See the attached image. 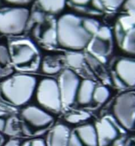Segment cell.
Listing matches in <instances>:
<instances>
[{
    "instance_id": "cell-1",
    "label": "cell",
    "mask_w": 135,
    "mask_h": 146,
    "mask_svg": "<svg viewBox=\"0 0 135 146\" xmlns=\"http://www.w3.org/2000/svg\"><path fill=\"white\" fill-rule=\"evenodd\" d=\"M57 34L59 44L71 50H81L92 39V34L85 29L81 19L74 14H65L59 18Z\"/></svg>"
},
{
    "instance_id": "cell-2",
    "label": "cell",
    "mask_w": 135,
    "mask_h": 146,
    "mask_svg": "<svg viewBox=\"0 0 135 146\" xmlns=\"http://www.w3.org/2000/svg\"><path fill=\"white\" fill-rule=\"evenodd\" d=\"M37 87V79L29 74H15L4 80L0 85L3 98L14 106L28 103Z\"/></svg>"
},
{
    "instance_id": "cell-3",
    "label": "cell",
    "mask_w": 135,
    "mask_h": 146,
    "mask_svg": "<svg viewBox=\"0 0 135 146\" xmlns=\"http://www.w3.org/2000/svg\"><path fill=\"white\" fill-rule=\"evenodd\" d=\"M37 102L49 111L59 112L63 107L58 83L52 78H45L36 87Z\"/></svg>"
},
{
    "instance_id": "cell-4",
    "label": "cell",
    "mask_w": 135,
    "mask_h": 146,
    "mask_svg": "<svg viewBox=\"0 0 135 146\" xmlns=\"http://www.w3.org/2000/svg\"><path fill=\"white\" fill-rule=\"evenodd\" d=\"M29 10L26 8H11L0 11V33L3 34H20L27 23Z\"/></svg>"
},
{
    "instance_id": "cell-5",
    "label": "cell",
    "mask_w": 135,
    "mask_h": 146,
    "mask_svg": "<svg viewBox=\"0 0 135 146\" xmlns=\"http://www.w3.org/2000/svg\"><path fill=\"white\" fill-rule=\"evenodd\" d=\"M22 119V131L27 135H31V128L37 129V134L44 132L54 121L53 116L44 110L29 105L25 107L21 113Z\"/></svg>"
},
{
    "instance_id": "cell-6",
    "label": "cell",
    "mask_w": 135,
    "mask_h": 146,
    "mask_svg": "<svg viewBox=\"0 0 135 146\" xmlns=\"http://www.w3.org/2000/svg\"><path fill=\"white\" fill-rule=\"evenodd\" d=\"M117 121L128 130L135 127V92H127L117 97L113 106Z\"/></svg>"
},
{
    "instance_id": "cell-7",
    "label": "cell",
    "mask_w": 135,
    "mask_h": 146,
    "mask_svg": "<svg viewBox=\"0 0 135 146\" xmlns=\"http://www.w3.org/2000/svg\"><path fill=\"white\" fill-rule=\"evenodd\" d=\"M58 86L61 94L63 106L71 105L76 99L78 89L80 86V78L70 69H66L59 76Z\"/></svg>"
},
{
    "instance_id": "cell-8",
    "label": "cell",
    "mask_w": 135,
    "mask_h": 146,
    "mask_svg": "<svg viewBox=\"0 0 135 146\" xmlns=\"http://www.w3.org/2000/svg\"><path fill=\"white\" fill-rule=\"evenodd\" d=\"M37 56L38 52L35 47L27 41L15 44L10 52L12 62L19 68H30Z\"/></svg>"
},
{
    "instance_id": "cell-9",
    "label": "cell",
    "mask_w": 135,
    "mask_h": 146,
    "mask_svg": "<svg viewBox=\"0 0 135 146\" xmlns=\"http://www.w3.org/2000/svg\"><path fill=\"white\" fill-rule=\"evenodd\" d=\"M96 129L98 133V145L100 146H108L117 139L119 134L117 128L108 118H104L98 122Z\"/></svg>"
},
{
    "instance_id": "cell-10",
    "label": "cell",
    "mask_w": 135,
    "mask_h": 146,
    "mask_svg": "<svg viewBox=\"0 0 135 146\" xmlns=\"http://www.w3.org/2000/svg\"><path fill=\"white\" fill-rule=\"evenodd\" d=\"M116 74L126 86H135V59H120L116 64Z\"/></svg>"
},
{
    "instance_id": "cell-11",
    "label": "cell",
    "mask_w": 135,
    "mask_h": 146,
    "mask_svg": "<svg viewBox=\"0 0 135 146\" xmlns=\"http://www.w3.org/2000/svg\"><path fill=\"white\" fill-rule=\"evenodd\" d=\"M69 134V130L66 126L63 124L54 126L48 132L46 145L47 146H67Z\"/></svg>"
},
{
    "instance_id": "cell-12",
    "label": "cell",
    "mask_w": 135,
    "mask_h": 146,
    "mask_svg": "<svg viewBox=\"0 0 135 146\" xmlns=\"http://www.w3.org/2000/svg\"><path fill=\"white\" fill-rule=\"evenodd\" d=\"M83 145L86 146H98V138L96 127L92 124H85L78 127L74 131Z\"/></svg>"
},
{
    "instance_id": "cell-13",
    "label": "cell",
    "mask_w": 135,
    "mask_h": 146,
    "mask_svg": "<svg viewBox=\"0 0 135 146\" xmlns=\"http://www.w3.org/2000/svg\"><path fill=\"white\" fill-rule=\"evenodd\" d=\"M96 88L95 82L91 80H84L80 82L76 99L81 105L89 104L93 100V93Z\"/></svg>"
},
{
    "instance_id": "cell-14",
    "label": "cell",
    "mask_w": 135,
    "mask_h": 146,
    "mask_svg": "<svg viewBox=\"0 0 135 146\" xmlns=\"http://www.w3.org/2000/svg\"><path fill=\"white\" fill-rule=\"evenodd\" d=\"M89 50L94 55L99 56H104L109 53L110 47L108 42L96 37L91 39L89 43Z\"/></svg>"
},
{
    "instance_id": "cell-15",
    "label": "cell",
    "mask_w": 135,
    "mask_h": 146,
    "mask_svg": "<svg viewBox=\"0 0 135 146\" xmlns=\"http://www.w3.org/2000/svg\"><path fill=\"white\" fill-rule=\"evenodd\" d=\"M66 0H39V6L51 14H57L62 11L65 6Z\"/></svg>"
},
{
    "instance_id": "cell-16",
    "label": "cell",
    "mask_w": 135,
    "mask_h": 146,
    "mask_svg": "<svg viewBox=\"0 0 135 146\" xmlns=\"http://www.w3.org/2000/svg\"><path fill=\"white\" fill-rule=\"evenodd\" d=\"M110 90L104 86H96L93 93V100L98 104H104L110 98Z\"/></svg>"
},
{
    "instance_id": "cell-17",
    "label": "cell",
    "mask_w": 135,
    "mask_h": 146,
    "mask_svg": "<svg viewBox=\"0 0 135 146\" xmlns=\"http://www.w3.org/2000/svg\"><path fill=\"white\" fill-rule=\"evenodd\" d=\"M61 69V65L57 61L45 58L42 62V70L47 74H55Z\"/></svg>"
},
{
    "instance_id": "cell-18",
    "label": "cell",
    "mask_w": 135,
    "mask_h": 146,
    "mask_svg": "<svg viewBox=\"0 0 135 146\" xmlns=\"http://www.w3.org/2000/svg\"><path fill=\"white\" fill-rule=\"evenodd\" d=\"M66 61L68 64L72 68H80L84 62V56L81 53L71 52L66 56Z\"/></svg>"
},
{
    "instance_id": "cell-19",
    "label": "cell",
    "mask_w": 135,
    "mask_h": 146,
    "mask_svg": "<svg viewBox=\"0 0 135 146\" xmlns=\"http://www.w3.org/2000/svg\"><path fill=\"white\" fill-rule=\"evenodd\" d=\"M90 117H91V115L87 112L80 111V112H75V113L69 114L66 117V121L68 123H71V124H78V123H80L81 121L88 120Z\"/></svg>"
},
{
    "instance_id": "cell-20",
    "label": "cell",
    "mask_w": 135,
    "mask_h": 146,
    "mask_svg": "<svg viewBox=\"0 0 135 146\" xmlns=\"http://www.w3.org/2000/svg\"><path fill=\"white\" fill-rule=\"evenodd\" d=\"M83 27L90 34L92 35L98 33V29L100 28V24L97 20L88 18L83 21Z\"/></svg>"
},
{
    "instance_id": "cell-21",
    "label": "cell",
    "mask_w": 135,
    "mask_h": 146,
    "mask_svg": "<svg viewBox=\"0 0 135 146\" xmlns=\"http://www.w3.org/2000/svg\"><path fill=\"white\" fill-rule=\"evenodd\" d=\"M11 62L10 52L4 45H0V64L8 70H10L9 65ZM11 71V70H10Z\"/></svg>"
},
{
    "instance_id": "cell-22",
    "label": "cell",
    "mask_w": 135,
    "mask_h": 146,
    "mask_svg": "<svg viewBox=\"0 0 135 146\" xmlns=\"http://www.w3.org/2000/svg\"><path fill=\"white\" fill-rule=\"evenodd\" d=\"M44 42L50 44H54L57 42V28L50 27L48 28L43 34L42 37Z\"/></svg>"
},
{
    "instance_id": "cell-23",
    "label": "cell",
    "mask_w": 135,
    "mask_h": 146,
    "mask_svg": "<svg viewBox=\"0 0 135 146\" xmlns=\"http://www.w3.org/2000/svg\"><path fill=\"white\" fill-rule=\"evenodd\" d=\"M124 9L128 15V20L131 24L135 25V0H126Z\"/></svg>"
},
{
    "instance_id": "cell-24",
    "label": "cell",
    "mask_w": 135,
    "mask_h": 146,
    "mask_svg": "<svg viewBox=\"0 0 135 146\" xmlns=\"http://www.w3.org/2000/svg\"><path fill=\"white\" fill-rule=\"evenodd\" d=\"M3 133L6 135L13 136L16 134V129H15V117H9L6 120L5 127L3 130Z\"/></svg>"
},
{
    "instance_id": "cell-25",
    "label": "cell",
    "mask_w": 135,
    "mask_h": 146,
    "mask_svg": "<svg viewBox=\"0 0 135 146\" xmlns=\"http://www.w3.org/2000/svg\"><path fill=\"white\" fill-rule=\"evenodd\" d=\"M96 36H97V38L108 42L112 38V33H111V31H110V29L109 27H100L98 33H96Z\"/></svg>"
},
{
    "instance_id": "cell-26",
    "label": "cell",
    "mask_w": 135,
    "mask_h": 146,
    "mask_svg": "<svg viewBox=\"0 0 135 146\" xmlns=\"http://www.w3.org/2000/svg\"><path fill=\"white\" fill-rule=\"evenodd\" d=\"M83 143L78 137L77 133L75 132H72L69 134L68 141V145L67 146H83Z\"/></svg>"
},
{
    "instance_id": "cell-27",
    "label": "cell",
    "mask_w": 135,
    "mask_h": 146,
    "mask_svg": "<svg viewBox=\"0 0 135 146\" xmlns=\"http://www.w3.org/2000/svg\"><path fill=\"white\" fill-rule=\"evenodd\" d=\"M102 1L104 5L113 9L118 8L119 6H121L122 3L126 2V0H102Z\"/></svg>"
},
{
    "instance_id": "cell-28",
    "label": "cell",
    "mask_w": 135,
    "mask_h": 146,
    "mask_svg": "<svg viewBox=\"0 0 135 146\" xmlns=\"http://www.w3.org/2000/svg\"><path fill=\"white\" fill-rule=\"evenodd\" d=\"M122 48L128 53L135 55V41L122 44Z\"/></svg>"
},
{
    "instance_id": "cell-29",
    "label": "cell",
    "mask_w": 135,
    "mask_h": 146,
    "mask_svg": "<svg viewBox=\"0 0 135 146\" xmlns=\"http://www.w3.org/2000/svg\"><path fill=\"white\" fill-rule=\"evenodd\" d=\"M112 79H113L114 84H115L117 87H119V88H124V87H126V85L124 84V82L117 76V74H116V73L113 74Z\"/></svg>"
},
{
    "instance_id": "cell-30",
    "label": "cell",
    "mask_w": 135,
    "mask_h": 146,
    "mask_svg": "<svg viewBox=\"0 0 135 146\" xmlns=\"http://www.w3.org/2000/svg\"><path fill=\"white\" fill-rule=\"evenodd\" d=\"M31 146H47L46 141H45L43 139L36 138L31 140Z\"/></svg>"
},
{
    "instance_id": "cell-31",
    "label": "cell",
    "mask_w": 135,
    "mask_h": 146,
    "mask_svg": "<svg viewBox=\"0 0 135 146\" xmlns=\"http://www.w3.org/2000/svg\"><path fill=\"white\" fill-rule=\"evenodd\" d=\"M92 3L93 7L98 10H103L104 8V4L102 0H92Z\"/></svg>"
},
{
    "instance_id": "cell-32",
    "label": "cell",
    "mask_w": 135,
    "mask_h": 146,
    "mask_svg": "<svg viewBox=\"0 0 135 146\" xmlns=\"http://www.w3.org/2000/svg\"><path fill=\"white\" fill-rule=\"evenodd\" d=\"M3 146H21V144L20 141L17 139H9L3 145Z\"/></svg>"
},
{
    "instance_id": "cell-33",
    "label": "cell",
    "mask_w": 135,
    "mask_h": 146,
    "mask_svg": "<svg viewBox=\"0 0 135 146\" xmlns=\"http://www.w3.org/2000/svg\"><path fill=\"white\" fill-rule=\"evenodd\" d=\"M8 3H14V4H26L31 2L32 0H5Z\"/></svg>"
},
{
    "instance_id": "cell-34",
    "label": "cell",
    "mask_w": 135,
    "mask_h": 146,
    "mask_svg": "<svg viewBox=\"0 0 135 146\" xmlns=\"http://www.w3.org/2000/svg\"><path fill=\"white\" fill-rule=\"evenodd\" d=\"M10 73H11L10 70L6 69L5 68H3V67L0 64V78L4 77V76H7V75L9 74Z\"/></svg>"
},
{
    "instance_id": "cell-35",
    "label": "cell",
    "mask_w": 135,
    "mask_h": 146,
    "mask_svg": "<svg viewBox=\"0 0 135 146\" xmlns=\"http://www.w3.org/2000/svg\"><path fill=\"white\" fill-rule=\"evenodd\" d=\"M72 3L77 4V5H85L87 3H89L91 0H70Z\"/></svg>"
},
{
    "instance_id": "cell-36",
    "label": "cell",
    "mask_w": 135,
    "mask_h": 146,
    "mask_svg": "<svg viewBox=\"0 0 135 146\" xmlns=\"http://www.w3.org/2000/svg\"><path fill=\"white\" fill-rule=\"evenodd\" d=\"M5 124H6V121L3 118L0 117V133H3Z\"/></svg>"
},
{
    "instance_id": "cell-37",
    "label": "cell",
    "mask_w": 135,
    "mask_h": 146,
    "mask_svg": "<svg viewBox=\"0 0 135 146\" xmlns=\"http://www.w3.org/2000/svg\"><path fill=\"white\" fill-rule=\"evenodd\" d=\"M21 146H31V140H27L24 143H22Z\"/></svg>"
},
{
    "instance_id": "cell-38",
    "label": "cell",
    "mask_w": 135,
    "mask_h": 146,
    "mask_svg": "<svg viewBox=\"0 0 135 146\" xmlns=\"http://www.w3.org/2000/svg\"><path fill=\"white\" fill-rule=\"evenodd\" d=\"M3 142V136H2V134L0 133V146L2 145Z\"/></svg>"
},
{
    "instance_id": "cell-39",
    "label": "cell",
    "mask_w": 135,
    "mask_h": 146,
    "mask_svg": "<svg viewBox=\"0 0 135 146\" xmlns=\"http://www.w3.org/2000/svg\"><path fill=\"white\" fill-rule=\"evenodd\" d=\"M127 146H135V144L134 143V144H131V145H128Z\"/></svg>"
},
{
    "instance_id": "cell-40",
    "label": "cell",
    "mask_w": 135,
    "mask_h": 146,
    "mask_svg": "<svg viewBox=\"0 0 135 146\" xmlns=\"http://www.w3.org/2000/svg\"><path fill=\"white\" fill-rule=\"evenodd\" d=\"M133 141H134V144H135V137H134V139H133Z\"/></svg>"
}]
</instances>
